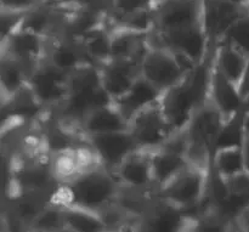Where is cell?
Segmentation results:
<instances>
[{"label":"cell","instance_id":"obj_9","mask_svg":"<svg viewBox=\"0 0 249 232\" xmlns=\"http://www.w3.org/2000/svg\"><path fill=\"white\" fill-rule=\"evenodd\" d=\"M129 131L135 139L139 148L146 151L162 147L175 134L163 113L160 102L133 117L129 122Z\"/></svg>","mask_w":249,"mask_h":232},{"label":"cell","instance_id":"obj_5","mask_svg":"<svg viewBox=\"0 0 249 232\" xmlns=\"http://www.w3.org/2000/svg\"><path fill=\"white\" fill-rule=\"evenodd\" d=\"M196 66L163 45L150 43L141 61V75L160 91L180 84Z\"/></svg>","mask_w":249,"mask_h":232},{"label":"cell","instance_id":"obj_23","mask_svg":"<svg viewBox=\"0 0 249 232\" xmlns=\"http://www.w3.org/2000/svg\"><path fill=\"white\" fill-rule=\"evenodd\" d=\"M248 58V56L231 46L230 44L218 43L214 48V65L237 87L240 85L247 67Z\"/></svg>","mask_w":249,"mask_h":232},{"label":"cell","instance_id":"obj_2","mask_svg":"<svg viewBox=\"0 0 249 232\" xmlns=\"http://www.w3.org/2000/svg\"><path fill=\"white\" fill-rule=\"evenodd\" d=\"M214 50L180 84L163 92L160 107L174 133L186 129L197 109L211 100Z\"/></svg>","mask_w":249,"mask_h":232},{"label":"cell","instance_id":"obj_15","mask_svg":"<svg viewBox=\"0 0 249 232\" xmlns=\"http://www.w3.org/2000/svg\"><path fill=\"white\" fill-rule=\"evenodd\" d=\"M102 88L113 101L123 96L141 74V61L135 58H111L100 66Z\"/></svg>","mask_w":249,"mask_h":232},{"label":"cell","instance_id":"obj_8","mask_svg":"<svg viewBox=\"0 0 249 232\" xmlns=\"http://www.w3.org/2000/svg\"><path fill=\"white\" fill-rule=\"evenodd\" d=\"M189 141L185 130L175 133L162 147L151 151L153 179L156 190L174 179L179 173L190 165L187 158Z\"/></svg>","mask_w":249,"mask_h":232},{"label":"cell","instance_id":"obj_29","mask_svg":"<svg viewBox=\"0 0 249 232\" xmlns=\"http://www.w3.org/2000/svg\"><path fill=\"white\" fill-rule=\"evenodd\" d=\"M218 43L230 44L249 57V16L247 14L241 16ZM216 43V44H218Z\"/></svg>","mask_w":249,"mask_h":232},{"label":"cell","instance_id":"obj_27","mask_svg":"<svg viewBox=\"0 0 249 232\" xmlns=\"http://www.w3.org/2000/svg\"><path fill=\"white\" fill-rule=\"evenodd\" d=\"M243 116L245 112L224 122L214 143V151L226 147H243L247 138L243 128Z\"/></svg>","mask_w":249,"mask_h":232},{"label":"cell","instance_id":"obj_28","mask_svg":"<svg viewBox=\"0 0 249 232\" xmlns=\"http://www.w3.org/2000/svg\"><path fill=\"white\" fill-rule=\"evenodd\" d=\"M150 7H152L150 0H113L111 9L106 15V23L112 28L131 15Z\"/></svg>","mask_w":249,"mask_h":232},{"label":"cell","instance_id":"obj_30","mask_svg":"<svg viewBox=\"0 0 249 232\" xmlns=\"http://www.w3.org/2000/svg\"><path fill=\"white\" fill-rule=\"evenodd\" d=\"M29 231H66L62 207L49 202L33 221Z\"/></svg>","mask_w":249,"mask_h":232},{"label":"cell","instance_id":"obj_32","mask_svg":"<svg viewBox=\"0 0 249 232\" xmlns=\"http://www.w3.org/2000/svg\"><path fill=\"white\" fill-rule=\"evenodd\" d=\"M48 1L49 0H0V5L1 10L28 12Z\"/></svg>","mask_w":249,"mask_h":232},{"label":"cell","instance_id":"obj_12","mask_svg":"<svg viewBox=\"0 0 249 232\" xmlns=\"http://www.w3.org/2000/svg\"><path fill=\"white\" fill-rule=\"evenodd\" d=\"M48 44L49 38L46 36L29 29L18 28L1 41V55L17 58L33 71L46 58Z\"/></svg>","mask_w":249,"mask_h":232},{"label":"cell","instance_id":"obj_7","mask_svg":"<svg viewBox=\"0 0 249 232\" xmlns=\"http://www.w3.org/2000/svg\"><path fill=\"white\" fill-rule=\"evenodd\" d=\"M150 43L163 45L187 58L195 66L203 62L215 46L212 45L203 26H194L170 32H152Z\"/></svg>","mask_w":249,"mask_h":232},{"label":"cell","instance_id":"obj_18","mask_svg":"<svg viewBox=\"0 0 249 232\" xmlns=\"http://www.w3.org/2000/svg\"><path fill=\"white\" fill-rule=\"evenodd\" d=\"M211 101L223 114L224 119L232 118L243 112V96L235 83L229 80L213 65L211 80Z\"/></svg>","mask_w":249,"mask_h":232},{"label":"cell","instance_id":"obj_39","mask_svg":"<svg viewBox=\"0 0 249 232\" xmlns=\"http://www.w3.org/2000/svg\"><path fill=\"white\" fill-rule=\"evenodd\" d=\"M158 1H160V0H150V2L152 4V6L156 4V2H158Z\"/></svg>","mask_w":249,"mask_h":232},{"label":"cell","instance_id":"obj_21","mask_svg":"<svg viewBox=\"0 0 249 232\" xmlns=\"http://www.w3.org/2000/svg\"><path fill=\"white\" fill-rule=\"evenodd\" d=\"M151 33L124 27L111 28V58H135L142 61L150 45Z\"/></svg>","mask_w":249,"mask_h":232},{"label":"cell","instance_id":"obj_31","mask_svg":"<svg viewBox=\"0 0 249 232\" xmlns=\"http://www.w3.org/2000/svg\"><path fill=\"white\" fill-rule=\"evenodd\" d=\"M1 32H0V39L5 40L10 34L21 27L23 17L26 12L9 11V10H1Z\"/></svg>","mask_w":249,"mask_h":232},{"label":"cell","instance_id":"obj_36","mask_svg":"<svg viewBox=\"0 0 249 232\" xmlns=\"http://www.w3.org/2000/svg\"><path fill=\"white\" fill-rule=\"evenodd\" d=\"M243 128H245L246 135L249 136V112L245 113V116H243Z\"/></svg>","mask_w":249,"mask_h":232},{"label":"cell","instance_id":"obj_6","mask_svg":"<svg viewBox=\"0 0 249 232\" xmlns=\"http://www.w3.org/2000/svg\"><path fill=\"white\" fill-rule=\"evenodd\" d=\"M68 73L45 58L32 71L28 88L46 112H51L65 102L68 95Z\"/></svg>","mask_w":249,"mask_h":232},{"label":"cell","instance_id":"obj_33","mask_svg":"<svg viewBox=\"0 0 249 232\" xmlns=\"http://www.w3.org/2000/svg\"><path fill=\"white\" fill-rule=\"evenodd\" d=\"M113 0H78L79 5H85V6H91L95 9L102 10L105 12H108L111 9V5Z\"/></svg>","mask_w":249,"mask_h":232},{"label":"cell","instance_id":"obj_11","mask_svg":"<svg viewBox=\"0 0 249 232\" xmlns=\"http://www.w3.org/2000/svg\"><path fill=\"white\" fill-rule=\"evenodd\" d=\"M84 138L100 164L112 173L130 153L139 150L138 143L129 130L95 134Z\"/></svg>","mask_w":249,"mask_h":232},{"label":"cell","instance_id":"obj_10","mask_svg":"<svg viewBox=\"0 0 249 232\" xmlns=\"http://www.w3.org/2000/svg\"><path fill=\"white\" fill-rule=\"evenodd\" d=\"M155 31L170 32L201 26L203 0H160L152 6Z\"/></svg>","mask_w":249,"mask_h":232},{"label":"cell","instance_id":"obj_1","mask_svg":"<svg viewBox=\"0 0 249 232\" xmlns=\"http://www.w3.org/2000/svg\"><path fill=\"white\" fill-rule=\"evenodd\" d=\"M121 184L112 172L97 164L72 179L60 184L50 197V203L60 207H79L102 212L116 203Z\"/></svg>","mask_w":249,"mask_h":232},{"label":"cell","instance_id":"obj_34","mask_svg":"<svg viewBox=\"0 0 249 232\" xmlns=\"http://www.w3.org/2000/svg\"><path fill=\"white\" fill-rule=\"evenodd\" d=\"M238 89H240L242 96H245V95L249 91V58H248L247 67H246V71L245 73H243L242 79H241L240 85H238Z\"/></svg>","mask_w":249,"mask_h":232},{"label":"cell","instance_id":"obj_35","mask_svg":"<svg viewBox=\"0 0 249 232\" xmlns=\"http://www.w3.org/2000/svg\"><path fill=\"white\" fill-rule=\"evenodd\" d=\"M243 153H245V164L246 172L249 174V136H247L243 143Z\"/></svg>","mask_w":249,"mask_h":232},{"label":"cell","instance_id":"obj_17","mask_svg":"<svg viewBox=\"0 0 249 232\" xmlns=\"http://www.w3.org/2000/svg\"><path fill=\"white\" fill-rule=\"evenodd\" d=\"M162 96L163 91H160L150 80L140 74L136 78L130 89L123 96L113 101V104L122 112V114L130 122V119L141 111L160 102Z\"/></svg>","mask_w":249,"mask_h":232},{"label":"cell","instance_id":"obj_24","mask_svg":"<svg viewBox=\"0 0 249 232\" xmlns=\"http://www.w3.org/2000/svg\"><path fill=\"white\" fill-rule=\"evenodd\" d=\"M91 63L100 67L111 60V28L105 23L85 34L79 40Z\"/></svg>","mask_w":249,"mask_h":232},{"label":"cell","instance_id":"obj_22","mask_svg":"<svg viewBox=\"0 0 249 232\" xmlns=\"http://www.w3.org/2000/svg\"><path fill=\"white\" fill-rule=\"evenodd\" d=\"M31 68L22 61L7 55H1L0 60V83H1V102L7 101L28 87Z\"/></svg>","mask_w":249,"mask_h":232},{"label":"cell","instance_id":"obj_38","mask_svg":"<svg viewBox=\"0 0 249 232\" xmlns=\"http://www.w3.org/2000/svg\"><path fill=\"white\" fill-rule=\"evenodd\" d=\"M245 10H246V14H247L248 16H249V0H247V1H246V4H245Z\"/></svg>","mask_w":249,"mask_h":232},{"label":"cell","instance_id":"obj_26","mask_svg":"<svg viewBox=\"0 0 249 232\" xmlns=\"http://www.w3.org/2000/svg\"><path fill=\"white\" fill-rule=\"evenodd\" d=\"M66 231L72 232H104L108 231L97 212L79 207H62Z\"/></svg>","mask_w":249,"mask_h":232},{"label":"cell","instance_id":"obj_16","mask_svg":"<svg viewBox=\"0 0 249 232\" xmlns=\"http://www.w3.org/2000/svg\"><path fill=\"white\" fill-rule=\"evenodd\" d=\"M191 223L192 220L184 211L157 197L150 211L140 220L139 231H190Z\"/></svg>","mask_w":249,"mask_h":232},{"label":"cell","instance_id":"obj_25","mask_svg":"<svg viewBox=\"0 0 249 232\" xmlns=\"http://www.w3.org/2000/svg\"><path fill=\"white\" fill-rule=\"evenodd\" d=\"M212 172L226 181L246 172L243 147H226L214 151Z\"/></svg>","mask_w":249,"mask_h":232},{"label":"cell","instance_id":"obj_3","mask_svg":"<svg viewBox=\"0 0 249 232\" xmlns=\"http://www.w3.org/2000/svg\"><path fill=\"white\" fill-rule=\"evenodd\" d=\"M111 104L113 100L102 88L100 67L85 65L71 73L65 102L49 113L78 130L79 123L90 111Z\"/></svg>","mask_w":249,"mask_h":232},{"label":"cell","instance_id":"obj_13","mask_svg":"<svg viewBox=\"0 0 249 232\" xmlns=\"http://www.w3.org/2000/svg\"><path fill=\"white\" fill-rule=\"evenodd\" d=\"M122 187L134 191H156L151 151H134L113 172Z\"/></svg>","mask_w":249,"mask_h":232},{"label":"cell","instance_id":"obj_20","mask_svg":"<svg viewBox=\"0 0 249 232\" xmlns=\"http://www.w3.org/2000/svg\"><path fill=\"white\" fill-rule=\"evenodd\" d=\"M78 130L83 136L95 134L114 133V131L129 130V121L111 104L90 111L78 125Z\"/></svg>","mask_w":249,"mask_h":232},{"label":"cell","instance_id":"obj_4","mask_svg":"<svg viewBox=\"0 0 249 232\" xmlns=\"http://www.w3.org/2000/svg\"><path fill=\"white\" fill-rule=\"evenodd\" d=\"M211 172L190 164L168 184L156 190V195L195 220L201 213V206L207 196Z\"/></svg>","mask_w":249,"mask_h":232},{"label":"cell","instance_id":"obj_37","mask_svg":"<svg viewBox=\"0 0 249 232\" xmlns=\"http://www.w3.org/2000/svg\"><path fill=\"white\" fill-rule=\"evenodd\" d=\"M243 112H249V91L243 96Z\"/></svg>","mask_w":249,"mask_h":232},{"label":"cell","instance_id":"obj_19","mask_svg":"<svg viewBox=\"0 0 249 232\" xmlns=\"http://www.w3.org/2000/svg\"><path fill=\"white\" fill-rule=\"evenodd\" d=\"M46 58L68 74L85 65H94L83 50L79 41L62 36L49 38Z\"/></svg>","mask_w":249,"mask_h":232},{"label":"cell","instance_id":"obj_14","mask_svg":"<svg viewBox=\"0 0 249 232\" xmlns=\"http://www.w3.org/2000/svg\"><path fill=\"white\" fill-rule=\"evenodd\" d=\"M243 15H246L245 6L232 0H203L202 26L212 45L215 46L228 29Z\"/></svg>","mask_w":249,"mask_h":232}]
</instances>
